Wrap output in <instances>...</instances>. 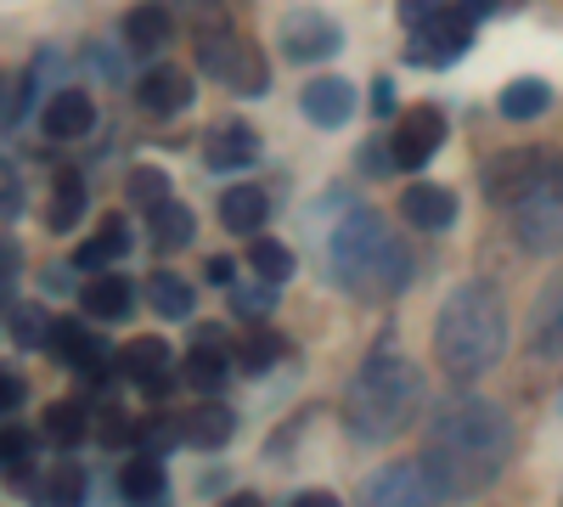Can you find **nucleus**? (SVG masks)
Returning <instances> with one entry per match:
<instances>
[{"instance_id": "35", "label": "nucleus", "mask_w": 563, "mask_h": 507, "mask_svg": "<svg viewBox=\"0 0 563 507\" xmlns=\"http://www.w3.org/2000/svg\"><path fill=\"white\" fill-rule=\"evenodd\" d=\"M29 209V187H23V169L12 158H0V220H18Z\"/></svg>"}, {"instance_id": "43", "label": "nucleus", "mask_w": 563, "mask_h": 507, "mask_svg": "<svg viewBox=\"0 0 563 507\" xmlns=\"http://www.w3.org/2000/svg\"><path fill=\"white\" fill-rule=\"evenodd\" d=\"M355 164H361L366 175H389V169H395V147H389V142H366Z\"/></svg>"}, {"instance_id": "1", "label": "nucleus", "mask_w": 563, "mask_h": 507, "mask_svg": "<svg viewBox=\"0 0 563 507\" xmlns=\"http://www.w3.org/2000/svg\"><path fill=\"white\" fill-rule=\"evenodd\" d=\"M512 463V418L485 395H451L422 440V469H429L440 502H474L485 496Z\"/></svg>"}, {"instance_id": "20", "label": "nucleus", "mask_w": 563, "mask_h": 507, "mask_svg": "<svg viewBox=\"0 0 563 507\" xmlns=\"http://www.w3.org/2000/svg\"><path fill=\"white\" fill-rule=\"evenodd\" d=\"M79 299H85V316H97V321H124L135 310V288H130V276H119V271L90 276Z\"/></svg>"}, {"instance_id": "28", "label": "nucleus", "mask_w": 563, "mask_h": 507, "mask_svg": "<svg viewBox=\"0 0 563 507\" xmlns=\"http://www.w3.org/2000/svg\"><path fill=\"white\" fill-rule=\"evenodd\" d=\"M40 434L68 451V445H79L90 434V411L79 400H52V406H45V418H40Z\"/></svg>"}, {"instance_id": "15", "label": "nucleus", "mask_w": 563, "mask_h": 507, "mask_svg": "<svg viewBox=\"0 0 563 507\" xmlns=\"http://www.w3.org/2000/svg\"><path fill=\"white\" fill-rule=\"evenodd\" d=\"M192 97H198L192 74H180V68H169V63H158V68H147V74L135 79V102L147 108V113H158V119L192 108Z\"/></svg>"}, {"instance_id": "10", "label": "nucleus", "mask_w": 563, "mask_h": 507, "mask_svg": "<svg viewBox=\"0 0 563 507\" xmlns=\"http://www.w3.org/2000/svg\"><path fill=\"white\" fill-rule=\"evenodd\" d=\"M467 45H474V18H462V12H440L429 29H417L406 34V63L417 68H445L456 63Z\"/></svg>"}, {"instance_id": "26", "label": "nucleus", "mask_w": 563, "mask_h": 507, "mask_svg": "<svg viewBox=\"0 0 563 507\" xmlns=\"http://www.w3.org/2000/svg\"><path fill=\"white\" fill-rule=\"evenodd\" d=\"M45 209H52V214H45V225H52V232H74V225H79V214H85V180H79L74 164L57 169V180H52V203H45Z\"/></svg>"}, {"instance_id": "4", "label": "nucleus", "mask_w": 563, "mask_h": 507, "mask_svg": "<svg viewBox=\"0 0 563 507\" xmlns=\"http://www.w3.org/2000/svg\"><path fill=\"white\" fill-rule=\"evenodd\" d=\"M417 406H422V366L406 361V355H389L378 350L361 373L350 378L344 389V429L366 445H384L395 434H406V423L417 418Z\"/></svg>"}, {"instance_id": "36", "label": "nucleus", "mask_w": 563, "mask_h": 507, "mask_svg": "<svg viewBox=\"0 0 563 507\" xmlns=\"http://www.w3.org/2000/svg\"><path fill=\"white\" fill-rule=\"evenodd\" d=\"M12 339H18V344H29V350H45V339H52V321H45V310H40V305L12 310Z\"/></svg>"}, {"instance_id": "11", "label": "nucleus", "mask_w": 563, "mask_h": 507, "mask_svg": "<svg viewBox=\"0 0 563 507\" xmlns=\"http://www.w3.org/2000/svg\"><path fill=\"white\" fill-rule=\"evenodd\" d=\"M276 40H282V52H288L294 63H327V57L344 52V34H339V23L327 12H288L282 29H276Z\"/></svg>"}, {"instance_id": "2", "label": "nucleus", "mask_w": 563, "mask_h": 507, "mask_svg": "<svg viewBox=\"0 0 563 507\" xmlns=\"http://www.w3.org/2000/svg\"><path fill=\"white\" fill-rule=\"evenodd\" d=\"M434 355L456 384L485 378L490 366L507 355V305L501 288L485 276H467L456 283L434 316Z\"/></svg>"}, {"instance_id": "34", "label": "nucleus", "mask_w": 563, "mask_h": 507, "mask_svg": "<svg viewBox=\"0 0 563 507\" xmlns=\"http://www.w3.org/2000/svg\"><path fill=\"white\" fill-rule=\"evenodd\" d=\"M90 434H97L102 445H124V440H135V423H130L124 406H97L90 411Z\"/></svg>"}, {"instance_id": "16", "label": "nucleus", "mask_w": 563, "mask_h": 507, "mask_svg": "<svg viewBox=\"0 0 563 507\" xmlns=\"http://www.w3.org/2000/svg\"><path fill=\"white\" fill-rule=\"evenodd\" d=\"M40 124H45V135L52 142H79V135H90L97 130V102H90V90H57L52 102H45V113H40Z\"/></svg>"}, {"instance_id": "33", "label": "nucleus", "mask_w": 563, "mask_h": 507, "mask_svg": "<svg viewBox=\"0 0 563 507\" xmlns=\"http://www.w3.org/2000/svg\"><path fill=\"white\" fill-rule=\"evenodd\" d=\"M40 502H52V507H79L85 502V474L74 463H57L52 474H45L40 485Z\"/></svg>"}, {"instance_id": "40", "label": "nucleus", "mask_w": 563, "mask_h": 507, "mask_svg": "<svg viewBox=\"0 0 563 507\" xmlns=\"http://www.w3.org/2000/svg\"><path fill=\"white\" fill-rule=\"evenodd\" d=\"M192 355H214V361H238V350H231V339H225V328H198L192 333Z\"/></svg>"}, {"instance_id": "52", "label": "nucleus", "mask_w": 563, "mask_h": 507, "mask_svg": "<svg viewBox=\"0 0 563 507\" xmlns=\"http://www.w3.org/2000/svg\"><path fill=\"white\" fill-rule=\"evenodd\" d=\"M558 411H563V395H558Z\"/></svg>"}, {"instance_id": "13", "label": "nucleus", "mask_w": 563, "mask_h": 507, "mask_svg": "<svg viewBox=\"0 0 563 507\" xmlns=\"http://www.w3.org/2000/svg\"><path fill=\"white\" fill-rule=\"evenodd\" d=\"M299 108H305V119H310V124L339 130V124H350V119H355V85H350V79H339V74H316V79L299 90Z\"/></svg>"}, {"instance_id": "32", "label": "nucleus", "mask_w": 563, "mask_h": 507, "mask_svg": "<svg viewBox=\"0 0 563 507\" xmlns=\"http://www.w3.org/2000/svg\"><path fill=\"white\" fill-rule=\"evenodd\" d=\"M249 265L260 271V283H288L299 260H294V249H288V243H276V238H254Z\"/></svg>"}, {"instance_id": "6", "label": "nucleus", "mask_w": 563, "mask_h": 507, "mask_svg": "<svg viewBox=\"0 0 563 507\" xmlns=\"http://www.w3.org/2000/svg\"><path fill=\"white\" fill-rule=\"evenodd\" d=\"M558 169L563 164H552V153H541V147H507V153H496L485 164V198L512 209V203H525L536 187H547Z\"/></svg>"}, {"instance_id": "51", "label": "nucleus", "mask_w": 563, "mask_h": 507, "mask_svg": "<svg viewBox=\"0 0 563 507\" xmlns=\"http://www.w3.org/2000/svg\"><path fill=\"white\" fill-rule=\"evenodd\" d=\"M220 507H265V502H260V496H254V491H238V496H225V502H220Z\"/></svg>"}, {"instance_id": "21", "label": "nucleus", "mask_w": 563, "mask_h": 507, "mask_svg": "<svg viewBox=\"0 0 563 507\" xmlns=\"http://www.w3.org/2000/svg\"><path fill=\"white\" fill-rule=\"evenodd\" d=\"M271 220V198L265 187H231L220 198V225L225 232H238V238H260V225Z\"/></svg>"}, {"instance_id": "39", "label": "nucleus", "mask_w": 563, "mask_h": 507, "mask_svg": "<svg viewBox=\"0 0 563 507\" xmlns=\"http://www.w3.org/2000/svg\"><path fill=\"white\" fill-rule=\"evenodd\" d=\"M440 12H445V0H400V7H395V18H400V29H406V34L429 29Z\"/></svg>"}, {"instance_id": "49", "label": "nucleus", "mask_w": 563, "mask_h": 507, "mask_svg": "<svg viewBox=\"0 0 563 507\" xmlns=\"http://www.w3.org/2000/svg\"><path fill=\"white\" fill-rule=\"evenodd\" d=\"M12 276H18V249H12V243H0V294L12 288Z\"/></svg>"}, {"instance_id": "37", "label": "nucleus", "mask_w": 563, "mask_h": 507, "mask_svg": "<svg viewBox=\"0 0 563 507\" xmlns=\"http://www.w3.org/2000/svg\"><path fill=\"white\" fill-rule=\"evenodd\" d=\"M231 310L249 316V321L271 316V310H276V283H254V288H238V283H231Z\"/></svg>"}, {"instance_id": "23", "label": "nucleus", "mask_w": 563, "mask_h": 507, "mask_svg": "<svg viewBox=\"0 0 563 507\" xmlns=\"http://www.w3.org/2000/svg\"><path fill=\"white\" fill-rule=\"evenodd\" d=\"M124 45L130 52H164L169 45V7H158V0L130 7L124 12Z\"/></svg>"}, {"instance_id": "8", "label": "nucleus", "mask_w": 563, "mask_h": 507, "mask_svg": "<svg viewBox=\"0 0 563 507\" xmlns=\"http://www.w3.org/2000/svg\"><path fill=\"white\" fill-rule=\"evenodd\" d=\"M434 502H440V491H434L429 469H422V456L378 469L361 491V507H434Z\"/></svg>"}, {"instance_id": "38", "label": "nucleus", "mask_w": 563, "mask_h": 507, "mask_svg": "<svg viewBox=\"0 0 563 507\" xmlns=\"http://www.w3.org/2000/svg\"><path fill=\"white\" fill-rule=\"evenodd\" d=\"M276 355H282V339H276V333H249V339L238 344V366H243V373H265Z\"/></svg>"}, {"instance_id": "46", "label": "nucleus", "mask_w": 563, "mask_h": 507, "mask_svg": "<svg viewBox=\"0 0 563 507\" xmlns=\"http://www.w3.org/2000/svg\"><path fill=\"white\" fill-rule=\"evenodd\" d=\"M203 276H209V283H214V288H231V283H238V265H231L225 254H214V260L203 265Z\"/></svg>"}, {"instance_id": "44", "label": "nucleus", "mask_w": 563, "mask_h": 507, "mask_svg": "<svg viewBox=\"0 0 563 507\" xmlns=\"http://www.w3.org/2000/svg\"><path fill=\"white\" fill-rule=\"evenodd\" d=\"M29 463V434L23 429H0V469Z\"/></svg>"}, {"instance_id": "24", "label": "nucleus", "mask_w": 563, "mask_h": 507, "mask_svg": "<svg viewBox=\"0 0 563 507\" xmlns=\"http://www.w3.org/2000/svg\"><path fill=\"white\" fill-rule=\"evenodd\" d=\"M119 373H124V378H135V384H153V378H164V373H169V344H164L158 333H141V339H130V344L119 350Z\"/></svg>"}, {"instance_id": "19", "label": "nucleus", "mask_w": 563, "mask_h": 507, "mask_svg": "<svg viewBox=\"0 0 563 507\" xmlns=\"http://www.w3.org/2000/svg\"><path fill=\"white\" fill-rule=\"evenodd\" d=\"M400 214H406V225H417V232H445V225H456V192L434 187V180H417V187H406V198H400Z\"/></svg>"}, {"instance_id": "18", "label": "nucleus", "mask_w": 563, "mask_h": 507, "mask_svg": "<svg viewBox=\"0 0 563 507\" xmlns=\"http://www.w3.org/2000/svg\"><path fill=\"white\" fill-rule=\"evenodd\" d=\"M231 434H238V411L225 400H198L180 418V440L192 451H220V445H231Z\"/></svg>"}, {"instance_id": "48", "label": "nucleus", "mask_w": 563, "mask_h": 507, "mask_svg": "<svg viewBox=\"0 0 563 507\" xmlns=\"http://www.w3.org/2000/svg\"><path fill=\"white\" fill-rule=\"evenodd\" d=\"M288 507H344V502H339L333 491H299V496H294Z\"/></svg>"}, {"instance_id": "29", "label": "nucleus", "mask_w": 563, "mask_h": 507, "mask_svg": "<svg viewBox=\"0 0 563 507\" xmlns=\"http://www.w3.org/2000/svg\"><path fill=\"white\" fill-rule=\"evenodd\" d=\"M147 305H153L164 321L192 316V283H186L180 271H153V276H147Z\"/></svg>"}, {"instance_id": "47", "label": "nucleus", "mask_w": 563, "mask_h": 507, "mask_svg": "<svg viewBox=\"0 0 563 507\" xmlns=\"http://www.w3.org/2000/svg\"><path fill=\"white\" fill-rule=\"evenodd\" d=\"M372 108H378V119H400V113H395V85H389V79L372 85Z\"/></svg>"}, {"instance_id": "9", "label": "nucleus", "mask_w": 563, "mask_h": 507, "mask_svg": "<svg viewBox=\"0 0 563 507\" xmlns=\"http://www.w3.org/2000/svg\"><path fill=\"white\" fill-rule=\"evenodd\" d=\"M389 147H395V169H422L440 147H445V113L434 102H417L395 119V135H389Z\"/></svg>"}, {"instance_id": "7", "label": "nucleus", "mask_w": 563, "mask_h": 507, "mask_svg": "<svg viewBox=\"0 0 563 507\" xmlns=\"http://www.w3.org/2000/svg\"><path fill=\"white\" fill-rule=\"evenodd\" d=\"M512 238L525 254H563V169L525 203H512Z\"/></svg>"}, {"instance_id": "22", "label": "nucleus", "mask_w": 563, "mask_h": 507, "mask_svg": "<svg viewBox=\"0 0 563 507\" xmlns=\"http://www.w3.org/2000/svg\"><path fill=\"white\" fill-rule=\"evenodd\" d=\"M124 254H130V232H124V220L113 214V220H102V232H97V238L74 249V271L102 276V271H108L113 260H124Z\"/></svg>"}, {"instance_id": "12", "label": "nucleus", "mask_w": 563, "mask_h": 507, "mask_svg": "<svg viewBox=\"0 0 563 507\" xmlns=\"http://www.w3.org/2000/svg\"><path fill=\"white\" fill-rule=\"evenodd\" d=\"M530 355L536 361H563V265L541 283L530 305Z\"/></svg>"}, {"instance_id": "17", "label": "nucleus", "mask_w": 563, "mask_h": 507, "mask_svg": "<svg viewBox=\"0 0 563 507\" xmlns=\"http://www.w3.org/2000/svg\"><path fill=\"white\" fill-rule=\"evenodd\" d=\"M52 355H63L74 373L102 378L108 373V344L85 328V321H52Z\"/></svg>"}, {"instance_id": "25", "label": "nucleus", "mask_w": 563, "mask_h": 507, "mask_svg": "<svg viewBox=\"0 0 563 507\" xmlns=\"http://www.w3.org/2000/svg\"><path fill=\"white\" fill-rule=\"evenodd\" d=\"M119 496L130 507H164V463H158V456H135V463H124Z\"/></svg>"}, {"instance_id": "45", "label": "nucleus", "mask_w": 563, "mask_h": 507, "mask_svg": "<svg viewBox=\"0 0 563 507\" xmlns=\"http://www.w3.org/2000/svg\"><path fill=\"white\" fill-rule=\"evenodd\" d=\"M175 440H180V423H147V429H141V445H147L141 456H158V451L175 445Z\"/></svg>"}, {"instance_id": "5", "label": "nucleus", "mask_w": 563, "mask_h": 507, "mask_svg": "<svg viewBox=\"0 0 563 507\" xmlns=\"http://www.w3.org/2000/svg\"><path fill=\"white\" fill-rule=\"evenodd\" d=\"M198 68L214 74L220 85H231L238 97H265V57H260V45H249L238 29H203L198 34Z\"/></svg>"}, {"instance_id": "3", "label": "nucleus", "mask_w": 563, "mask_h": 507, "mask_svg": "<svg viewBox=\"0 0 563 507\" xmlns=\"http://www.w3.org/2000/svg\"><path fill=\"white\" fill-rule=\"evenodd\" d=\"M327 271L355 299H395L411 283V260L400 254L395 232L378 209H344V220L327 238Z\"/></svg>"}, {"instance_id": "42", "label": "nucleus", "mask_w": 563, "mask_h": 507, "mask_svg": "<svg viewBox=\"0 0 563 507\" xmlns=\"http://www.w3.org/2000/svg\"><path fill=\"white\" fill-rule=\"evenodd\" d=\"M29 400V384H23V373L18 366H0V411H18Z\"/></svg>"}, {"instance_id": "31", "label": "nucleus", "mask_w": 563, "mask_h": 507, "mask_svg": "<svg viewBox=\"0 0 563 507\" xmlns=\"http://www.w3.org/2000/svg\"><path fill=\"white\" fill-rule=\"evenodd\" d=\"M153 220V243L169 254V249H186V243H192V232H198V220H192V209H186V203H164L158 214H147Z\"/></svg>"}, {"instance_id": "30", "label": "nucleus", "mask_w": 563, "mask_h": 507, "mask_svg": "<svg viewBox=\"0 0 563 507\" xmlns=\"http://www.w3.org/2000/svg\"><path fill=\"white\" fill-rule=\"evenodd\" d=\"M124 198H130L141 214H158L175 192H169V175H164L158 164H135V175L124 180Z\"/></svg>"}, {"instance_id": "27", "label": "nucleus", "mask_w": 563, "mask_h": 507, "mask_svg": "<svg viewBox=\"0 0 563 507\" xmlns=\"http://www.w3.org/2000/svg\"><path fill=\"white\" fill-rule=\"evenodd\" d=\"M496 108H501V119H512V124L541 119V113L552 108V85H547V79H512V85H501Z\"/></svg>"}, {"instance_id": "50", "label": "nucleus", "mask_w": 563, "mask_h": 507, "mask_svg": "<svg viewBox=\"0 0 563 507\" xmlns=\"http://www.w3.org/2000/svg\"><path fill=\"white\" fill-rule=\"evenodd\" d=\"M456 12L479 23V18H490V12H496V0H456Z\"/></svg>"}, {"instance_id": "14", "label": "nucleus", "mask_w": 563, "mask_h": 507, "mask_svg": "<svg viewBox=\"0 0 563 507\" xmlns=\"http://www.w3.org/2000/svg\"><path fill=\"white\" fill-rule=\"evenodd\" d=\"M203 164L220 169V175H238V169H254L260 164V135L238 119H225L203 135Z\"/></svg>"}, {"instance_id": "41", "label": "nucleus", "mask_w": 563, "mask_h": 507, "mask_svg": "<svg viewBox=\"0 0 563 507\" xmlns=\"http://www.w3.org/2000/svg\"><path fill=\"white\" fill-rule=\"evenodd\" d=\"M186 378H192L198 389H220V384H225V361H214V355H186Z\"/></svg>"}]
</instances>
